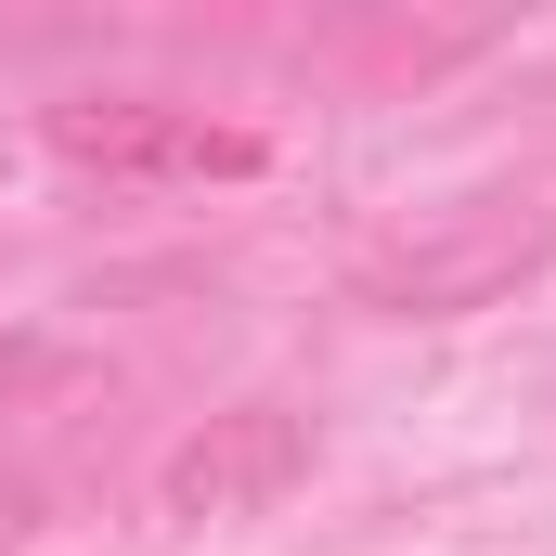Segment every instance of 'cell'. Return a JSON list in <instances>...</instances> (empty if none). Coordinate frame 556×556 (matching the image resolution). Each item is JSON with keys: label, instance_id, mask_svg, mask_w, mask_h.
Listing matches in <instances>:
<instances>
[{"label": "cell", "instance_id": "3", "mask_svg": "<svg viewBox=\"0 0 556 556\" xmlns=\"http://www.w3.org/2000/svg\"><path fill=\"white\" fill-rule=\"evenodd\" d=\"M531 260H544V220H466V233L415 247V260H389V273H376V298H389V311H415V324H440V311L505 298Z\"/></svg>", "mask_w": 556, "mask_h": 556}, {"label": "cell", "instance_id": "1", "mask_svg": "<svg viewBox=\"0 0 556 556\" xmlns=\"http://www.w3.org/2000/svg\"><path fill=\"white\" fill-rule=\"evenodd\" d=\"M298 479H311V415L298 402H233V415H207L194 440H168L155 505L181 531H233V518H273Z\"/></svg>", "mask_w": 556, "mask_h": 556}, {"label": "cell", "instance_id": "2", "mask_svg": "<svg viewBox=\"0 0 556 556\" xmlns=\"http://www.w3.org/2000/svg\"><path fill=\"white\" fill-rule=\"evenodd\" d=\"M52 155L65 168H104V181H247L260 168V130H207L194 104L91 91V104H52Z\"/></svg>", "mask_w": 556, "mask_h": 556}]
</instances>
